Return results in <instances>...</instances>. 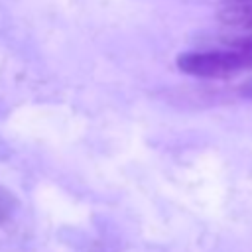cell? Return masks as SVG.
<instances>
[{"instance_id":"6da1fadb","label":"cell","mask_w":252,"mask_h":252,"mask_svg":"<svg viewBox=\"0 0 252 252\" xmlns=\"http://www.w3.org/2000/svg\"><path fill=\"white\" fill-rule=\"evenodd\" d=\"M179 71L203 77V79H224L252 67V53L238 49L222 51H187L177 57Z\"/></svg>"},{"instance_id":"277c9868","label":"cell","mask_w":252,"mask_h":252,"mask_svg":"<svg viewBox=\"0 0 252 252\" xmlns=\"http://www.w3.org/2000/svg\"><path fill=\"white\" fill-rule=\"evenodd\" d=\"M12 207H14V201H12V197L0 187V224L4 222V219L10 215V211H12Z\"/></svg>"},{"instance_id":"5b68a950","label":"cell","mask_w":252,"mask_h":252,"mask_svg":"<svg viewBox=\"0 0 252 252\" xmlns=\"http://www.w3.org/2000/svg\"><path fill=\"white\" fill-rule=\"evenodd\" d=\"M238 91H240V94H242V96L252 98V77H250L248 81H244V83L240 85V89H238Z\"/></svg>"},{"instance_id":"3957f363","label":"cell","mask_w":252,"mask_h":252,"mask_svg":"<svg viewBox=\"0 0 252 252\" xmlns=\"http://www.w3.org/2000/svg\"><path fill=\"white\" fill-rule=\"evenodd\" d=\"M226 45H228L230 49H238V51H248V53H252V33L226 37Z\"/></svg>"},{"instance_id":"7a4b0ae2","label":"cell","mask_w":252,"mask_h":252,"mask_svg":"<svg viewBox=\"0 0 252 252\" xmlns=\"http://www.w3.org/2000/svg\"><path fill=\"white\" fill-rule=\"evenodd\" d=\"M217 18L224 26L252 30V0H224L217 10Z\"/></svg>"}]
</instances>
